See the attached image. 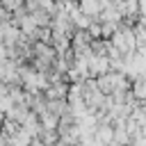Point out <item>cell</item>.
<instances>
[{
    "mask_svg": "<svg viewBox=\"0 0 146 146\" xmlns=\"http://www.w3.org/2000/svg\"><path fill=\"white\" fill-rule=\"evenodd\" d=\"M132 94L137 100H146V75H139L132 82Z\"/></svg>",
    "mask_w": 146,
    "mask_h": 146,
    "instance_id": "3957f363",
    "label": "cell"
},
{
    "mask_svg": "<svg viewBox=\"0 0 146 146\" xmlns=\"http://www.w3.org/2000/svg\"><path fill=\"white\" fill-rule=\"evenodd\" d=\"M0 80L7 82V84H14V82H21V68L16 66V59H7L5 64H0Z\"/></svg>",
    "mask_w": 146,
    "mask_h": 146,
    "instance_id": "7a4b0ae2",
    "label": "cell"
},
{
    "mask_svg": "<svg viewBox=\"0 0 146 146\" xmlns=\"http://www.w3.org/2000/svg\"><path fill=\"white\" fill-rule=\"evenodd\" d=\"M87 32H89V36H91V39H103V23L98 25V23H94V21H91V25L87 27Z\"/></svg>",
    "mask_w": 146,
    "mask_h": 146,
    "instance_id": "277c9868",
    "label": "cell"
},
{
    "mask_svg": "<svg viewBox=\"0 0 146 146\" xmlns=\"http://www.w3.org/2000/svg\"><path fill=\"white\" fill-rule=\"evenodd\" d=\"M7 59H9V46L0 43V64H5Z\"/></svg>",
    "mask_w": 146,
    "mask_h": 146,
    "instance_id": "5b68a950",
    "label": "cell"
},
{
    "mask_svg": "<svg viewBox=\"0 0 146 146\" xmlns=\"http://www.w3.org/2000/svg\"><path fill=\"white\" fill-rule=\"evenodd\" d=\"M112 43L125 55V52H132L137 50V36H135V27H119L114 34H112Z\"/></svg>",
    "mask_w": 146,
    "mask_h": 146,
    "instance_id": "6da1fadb",
    "label": "cell"
}]
</instances>
